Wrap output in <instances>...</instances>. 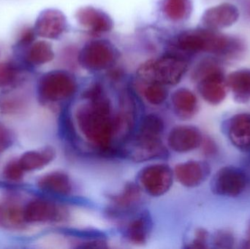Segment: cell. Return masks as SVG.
I'll return each mask as SVG.
<instances>
[{
  "label": "cell",
  "instance_id": "cell-1",
  "mask_svg": "<svg viewBox=\"0 0 250 249\" xmlns=\"http://www.w3.org/2000/svg\"><path fill=\"white\" fill-rule=\"evenodd\" d=\"M87 102L81 105L76 118L81 133L91 144L105 154H117L114 147V118L111 102L99 83L85 91Z\"/></svg>",
  "mask_w": 250,
  "mask_h": 249
},
{
  "label": "cell",
  "instance_id": "cell-2",
  "mask_svg": "<svg viewBox=\"0 0 250 249\" xmlns=\"http://www.w3.org/2000/svg\"><path fill=\"white\" fill-rule=\"evenodd\" d=\"M188 69L186 58L177 53H168L140 66L137 76L144 83L174 86L182 80Z\"/></svg>",
  "mask_w": 250,
  "mask_h": 249
},
{
  "label": "cell",
  "instance_id": "cell-3",
  "mask_svg": "<svg viewBox=\"0 0 250 249\" xmlns=\"http://www.w3.org/2000/svg\"><path fill=\"white\" fill-rule=\"evenodd\" d=\"M76 77L70 72L51 70L44 73L38 83V92L42 100L58 102L72 97L77 91Z\"/></svg>",
  "mask_w": 250,
  "mask_h": 249
},
{
  "label": "cell",
  "instance_id": "cell-4",
  "mask_svg": "<svg viewBox=\"0 0 250 249\" xmlns=\"http://www.w3.org/2000/svg\"><path fill=\"white\" fill-rule=\"evenodd\" d=\"M118 57V51L110 41L92 39L81 50L79 62L88 71L100 72L113 68Z\"/></svg>",
  "mask_w": 250,
  "mask_h": 249
},
{
  "label": "cell",
  "instance_id": "cell-5",
  "mask_svg": "<svg viewBox=\"0 0 250 249\" xmlns=\"http://www.w3.org/2000/svg\"><path fill=\"white\" fill-rule=\"evenodd\" d=\"M117 154L135 162H144L166 157L167 151L162 143L161 138L136 134L131 135L118 148Z\"/></svg>",
  "mask_w": 250,
  "mask_h": 249
},
{
  "label": "cell",
  "instance_id": "cell-6",
  "mask_svg": "<svg viewBox=\"0 0 250 249\" xmlns=\"http://www.w3.org/2000/svg\"><path fill=\"white\" fill-rule=\"evenodd\" d=\"M220 33L206 29H190L182 32L175 39V47L185 53L214 54L218 46Z\"/></svg>",
  "mask_w": 250,
  "mask_h": 249
},
{
  "label": "cell",
  "instance_id": "cell-7",
  "mask_svg": "<svg viewBox=\"0 0 250 249\" xmlns=\"http://www.w3.org/2000/svg\"><path fill=\"white\" fill-rule=\"evenodd\" d=\"M171 168L166 164H155L146 167L138 175L141 188L149 195L160 197L169 191L173 181Z\"/></svg>",
  "mask_w": 250,
  "mask_h": 249
},
{
  "label": "cell",
  "instance_id": "cell-8",
  "mask_svg": "<svg viewBox=\"0 0 250 249\" xmlns=\"http://www.w3.org/2000/svg\"><path fill=\"white\" fill-rule=\"evenodd\" d=\"M248 185V177L242 170L233 166L223 167L211 181V191L216 195L235 197L240 195Z\"/></svg>",
  "mask_w": 250,
  "mask_h": 249
},
{
  "label": "cell",
  "instance_id": "cell-9",
  "mask_svg": "<svg viewBox=\"0 0 250 249\" xmlns=\"http://www.w3.org/2000/svg\"><path fill=\"white\" fill-rule=\"evenodd\" d=\"M33 27L38 37L57 39L67 30V20L64 13L60 10L45 9L38 15Z\"/></svg>",
  "mask_w": 250,
  "mask_h": 249
},
{
  "label": "cell",
  "instance_id": "cell-10",
  "mask_svg": "<svg viewBox=\"0 0 250 249\" xmlns=\"http://www.w3.org/2000/svg\"><path fill=\"white\" fill-rule=\"evenodd\" d=\"M204 137L199 129L193 126H178L172 129L167 137L169 147L178 153H187L198 149Z\"/></svg>",
  "mask_w": 250,
  "mask_h": 249
},
{
  "label": "cell",
  "instance_id": "cell-11",
  "mask_svg": "<svg viewBox=\"0 0 250 249\" xmlns=\"http://www.w3.org/2000/svg\"><path fill=\"white\" fill-rule=\"evenodd\" d=\"M239 11L236 6L225 2L209 7L205 10L201 23L206 29L218 30L229 27L237 21Z\"/></svg>",
  "mask_w": 250,
  "mask_h": 249
},
{
  "label": "cell",
  "instance_id": "cell-12",
  "mask_svg": "<svg viewBox=\"0 0 250 249\" xmlns=\"http://www.w3.org/2000/svg\"><path fill=\"white\" fill-rule=\"evenodd\" d=\"M64 215L65 212L62 208L43 199L32 200L23 209L25 221L30 223L58 222L64 217Z\"/></svg>",
  "mask_w": 250,
  "mask_h": 249
},
{
  "label": "cell",
  "instance_id": "cell-13",
  "mask_svg": "<svg viewBox=\"0 0 250 249\" xmlns=\"http://www.w3.org/2000/svg\"><path fill=\"white\" fill-rule=\"evenodd\" d=\"M76 18L81 26L93 35L111 32L114 26L112 19L108 13L92 6L79 8Z\"/></svg>",
  "mask_w": 250,
  "mask_h": 249
},
{
  "label": "cell",
  "instance_id": "cell-14",
  "mask_svg": "<svg viewBox=\"0 0 250 249\" xmlns=\"http://www.w3.org/2000/svg\"><path fill=\"white\" fill-rule=\"evenodd\" d=\"M225 131L236 149L250 152V114L244 113L230 117L225 124Z\"/></svg>",
  "mask_w": 250,
  "mask_h": 249
},
{
  "label": "cell",
  "instance_id": "cell-15",
  "mask_svg": "<svg viewBox=\"0 0 250 249\" xmlns=\"http://www.w3.org/2000/svg\"><path fill=\"white\" fill-rule=\"evenodd\" d=\"M198 83L200 95L208 103L217 105L226 99L227 84L223 70L205 76L198 80Z\"/></svg>",
  "mask_w": 250,
  "mask_h": 249
},
{
  "label": "cell",
  "instance_id": "cell-16",
  "mask_svg": "<svg viewBox=\"0 0 250 249\" xmlns=\"http://www.w3.org/2000/svg\"><path fill=\"white\" fill-rule=\"evenodd\" d=\"M210 167L201 161H188L176 165L174 175L184 187L194 188L203 184L210 174Z\"/></svg>",
  "mask_w": 250,
  "mask_h": 249
},
{
  "label": "cell",
  "instance_id": "cell-17",
  "mask_svg": "<svg viewBox=\"0 0 250 249\" xmlns=\"http://www.w3.org/2000/svg\"><path fill=\"white\" fill-rule=\"evenodd\" d=\"M55 57L53 46L45 40H35L24 49L23 64L29 67H39L52 61Z\"/></svg>",
  "mask_w": 250,
  "mask_h": 249
},
{
  "label": "cell",
  "instance_id": "cell-18",
  "mask_svg": "<svg viewBox=\"0 0 250 249\" xmlns=\"http://www.w3.org/2000/svg\"><path fill=\"white\" fill-rule=\"evenodd\" d=\"M171 102L176 115L183 119L192 118L198 110L197 96L186 88L175 91L172 95Z\"/></svg>",
  "mask_w": 250,
  "mask_h": 249
},
{
  "label": "cell",
  "instance_id": "cell-19",
  "mask_svg": "<svg viewBox=\"0 0 250 249\" xmlns=\"http://www.w3.org/2000/svg\"><path fill=\"white\" fill-rule=\"evenodd\" d=\"M152 229V222L147 212H142L132 219L125 228V237L132 244H145Z\"/></svg>",
  "mask_w": 250,
  "mask_h": 249
},
{
  "label": "cell",
  "instance_id": "cell-20",
  "mask_svg": "<svg viewBox=\"0 0 250 249\" xmlns=\"http://www.w3.org/2000/svg\"><path fill=\"white\" fill-rule=\"evenodd\" d=\"M226 84L233 93L235 100L239 103L250 101V70L242 69L230 73Z\"/></svg>",
  "mask_w": 250,
  "mask_h": 249
},
{
  "label": "cell",
  "instance_id": "cell-21",
  "mask_svg": "<svg viewBox=\"0 0 250 249\" xmlns=\"http://www.w3.org/2000/svg\"><path fill=\"white\" fill-rule=\"evenodd\" d=\"M38 187L42 191L59 196H67L71 193L73 187L67 174L54 172L40 178Z\"/></svg>",
  "mask_w": 250,
  "mask_h": 249
},
{
  "label": "cell",
  "instance_id": "cell-22",
  "mask_svg": "<svg viewBox=\"0 0 250 249\" xmlns=\"http://www.w3.org/2000/svg\"><path fill=\"white\" fill-rule=\"evenodd\" d=\"M140 198L141 187L132 183L126 184L122 192L111 197L110 212L115 215L128 211L135 207Z\"/></svg>",
  "mask_w": 250,
  "mask_h": 249
},
{
  "label": "cell",
  "instance_id": "cell-23",
  "mask_svg": "<svg viewBox=\"0 0 250 249\" xmlns=\"http://www.w3.org/2000/svg\"><path fill=\"white\" fill-rule=\"evenodd\" d=\"M56 152L51 147L41 151L26 152L19 159V163L24 171H33L41 169L54 160Z\"/></svg>",
  "mask_w": 250,
  "mask_h": 249
},
{
  "label": "cell",
  "instance_id": "cell-24",
  "mask_svg": "<svg viewBox=\"0 0 250 249\" xmlns=\"http://www.w3.org/2000/svg\"><path fill=\"white\" fill-rule=\"evenodd\" d=\"M25 223L23 209L19 204L13 203L0 204V228L21 229Z\"/></svg>",
  "mask_w": 250,
  "mask_h": 249
},
{
  "label": "cell",
  "instance_id": "cell-25",
  "mask_svg": "<svg viewBox=\"0 0 250 249\" xmlns=\"http://www.w3.org/2000/svg\"><path fill=\"white\" fill-rule=\"evenodd\" d=\"M163 12L167 19L180 21L189 17L191 12L189 0H164Z\"/></svg>",
  "mask_w": 250,
  "mask_h": 249
},
{
  "label": "cell",
  "instance_id": "cell-26",
  "mask_svg": "<svg viewBox=\"0 0 250 249\" xmlns=\"http://www.w3.org/2000/svg\"><path fill=\"white\" fill-rule=\"evenodd\" d=\"M23 68V64L13 60L0 63V87L16 84L21 77Z\"/></svg>",
  "mask_w": 250,
  "mask_h": 249
},
{
  "label": "cell",
  "instance_id": "cell-27",
  "mask_svg": "<svg viewBox=\"0 0 250 249\" xmlns=\"http://www.w3.org/2000/svg\"><path fill=\"white\" fill-rule=\"evenodd\" d=\"M164 126L163 119L159 115L148 114L143 118L136 134L146 137L161 138Z\"/></svg>",
  "mask_w": 250,
  "mask_h": 249
},
{
  "label": "cell",
  "instance_id": "cell-28",
  "mask_svg": "<svg viewBox=\"0 0 250 249\" xmlns=\"http://www.w3.org/2000/svg\"><path fill=\"white\" fill-rule=\"evenodd\" d=\"M143 89V95L147 102L151 105H158L163 104L168 96L166 86L160 83H145Z\"/></svg>",
  "mask_w": 250,
  "mask_h": 249
},
{
  "label": "cell",
  "instance_id": "cell-29",
  "mask_svg": "<svg viewBox=\"0 0 250 249\" xmlns=\"http://www.w3.org/2000/svg\"><path fill=\"white\" fill-rule=\"evenodd\" d=\"M218 61L212 58H206L201 60L194 69L192 77L195 81H198L203 77L214 72L221 70Z\"/></svg>",
  "mask_w": 250,
  "mask_h": 249
},
{
  "label": "cell",
  "instance_id": "cell-30",
  "mask_svg": "<svg viewBox=\"0 0 250 249\" xmlns=\"http://www.w3.org/2000/svg\"><path fill=\"white\" fill-rule=\"evenodd\" d=\"M234 244V235L228 230H220L213 235L212 244L214 248L232 249Z\"/></svg>",
  "mask_w": 250,
  "mask_h": 249
},
{
  "label": "cell",
  "instance_id": "cell-31",
  "mask_svg": "<svg viewBox=\"0 0 250 249\" xmlns=\"http://www.w3.org/2000/svg\"><path fill=\"white\" fill-rule=\"evenodd\" d=\"M37 37L38 35H37L34 27L24 26L21 30L19 37H18L17 40H16V47L18 48L26 49L36 40Z\"/></svg>",
  "mask_w": 250,
  "mask_h": 249
},
{
  "label": "cell",
  "instance_id": "cell-32",
  "mask_svg": "<svg viewBox=\"0 0 250 249\" xmlns=\"http://www.w3.org/2000/svg\"><path fill=\"white\" fill-rule=\"evenodd\" d=\"M23 171L19 160H12L4 167L3 174L6 179L11 181H19L23 178Z\"/></svg>",
  "mask_w": 250,
  "mask_h": 249
},
{
  "label": "cell",
  "instance_id": "cell-33",
  "mask_svg": "<svg viewBox=\"0 0 250 249\" xmlns=\"http://www.w3.org/2000/svg\"><path fill=\"white\" fill-rule=\"evenodd\" d=\"M208 232L204 229H198L195 231V238L187 246L188 249L208 248Z\"/></svg>",
  "mask_w": 250,
  "mask_h": 249
},
{
  "label": "cell",
  "instance_id": "cell-34",
  "mask_svg": "<svg viewBox=\"0 0 250 249\" xmlns=\"http://www.w3.org/2000/svg\"><path fill=\"white\" fill-rule=\"evenodd\" d=\"M11 143L10 132L4 126L0 124V152L7 149L11 145Z\"/></svg>",
  "mask_w": 250,
  "mask_h": 249
},
{
  "label": "cell",
  "instance_id": "cell-35",
  "mask_svg": "<svg viewBox=\"0 0 250 249\" xmlns=\"http://www.w3.org/2000/svg\"><path fill=\"white\" fill-rule=\"evenodd\" d=\"M201 146L204 147V152L206 154L212 155L216 153L217 148H216L215 143L212 140H209V139L205 140L204 139Z\"/></svg>",
  "mask_w": 250,
  "mask_h": 249
},
{
  "label": "cell",
  "instance_id": "cell-36",
  "mask_svg": "<svg viewBox=\"0 0 250 249\" xmlns=\"http://www.w3.org/2000/svg\"><path fill=\"white\" fill-rule=\"evenodd\" d=\"M243 248L250 249V222L247 230L246 235L243 242Z\"/></svg>",
  "mask_w": 250,
  "mask_h": 249
},
{
  "label": "cell",
  "instance_id": "cell-37",
  "mask_svg": "<svg viewBox=\"0 0 250 249\" xmlns=\"http://www.w3.org/2000/svg\"><path fill=\"white\" fill-rule=\"evenodd\" d=\"M248 14H249L250 16V2L249 3V4H248Z\"/></svg>",
  "mask_w": 250,
  "mask_h": 249
}]
</instances>
